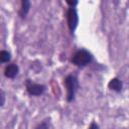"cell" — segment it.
<instances>
[{"label":"cell","mask_w":129,"mask_h":129,"mask_svg":"<svg viewBox=\"0 0 129 129\" xmlns=\"http://www.w3.org/2000/svg\"><path fill=\"white\" fill-rule=\"evenodd\" d=\"M63 86L67 91L66 100L68 103H72L73 101H75L77 92L80 88L79 80L75 75H68L63 79Z\"/></svg>","instance_id":"cell-1"},{"label":"cell","mask_w":129,"mask_h":129,"mask_svg":"<svg viewBox=\"0 0 129 129\" xmlns=\"http://www.w3.org/2000/svg\"><path fill=\"white\" fill-rule=\"evenodd\" d=\"M93 54L89 50L85 48H80L73 54L71 61L78 68H85L93 61Z\"/></svg>","instance_id":"cell-2"},{"label":"cell","mask_w":129,"mask_h":129,"mask_svg":"<svg viewBox=\"0 0 129 129\" xmlns=\"http://www.w3.org/2000/svg\"><path fill=\"white\" fill-rule=\"evenodd\" d=\"M67 23L71 34H74L79 25V14L76 7H69L67 11Z\"/></svg>","instance_id":"cell-3"},{"label":"cell","mask_w":129,"mask_h":129,"mask_svg":"<svg viewBox=\"0 0 129 129\" xmlns=\"http://www.w3.org/2000/svg\"><path fill=\"white\" fill-rule=\"evenodd\" d=\"M25 88H26V92L28 93V95L29 96H33V97L41 96L46 90V87L44 85L36 84V83L32 82L29 79H27L25 81Z\"/></svg>","instance_id":"cell-4"},{"label":"cell","mask_w":129,"mask_h":129,"mask_svg":"<svg viewBox=\"0 0 129 129\" xmlns=\"http://www.w3.org/2000/svg\"><path fill=\"white\" fill-rule=\"evenodd\" d=\"M19 73V67L16 63H9L4 69V76L7 79H14Z\"/></svg>","instance_id":"cell-5"},{"label":"cell","mask_w":129,"mask_h":129,"mask_svg":"<svg viewBox=\"0 0 129 129\" xmlns=\"http://www.w3.org/2000/svg\"><path fill=\"white\" fill-rule=\"evenodd\" d=\"M31 8V2L29 0H22L21 1V5H20V9L18 11V15L21 19H25L27 14L29 13Z\"/></svg>","instance_id":"cell-6"},{"label":"cell","mask_w":129,"mask_h":129,"mask_svg":"<svg viewBox=\"0 0 129 129\" xmlns=\"http://www.w3.org/2000/svg\"><path fill=\"white\" fill-rule=\"evenodd\" d=\"M108 88L116 93H120L123 89V83L119 78H113L108 83Z\"/></svg>","instance_id":"cell-7"},{"label":"cell","mask_w":129,"mask_h":129,"mask_svg":"<svg viewBox=\"0 0 129 129\" xmlns=\"http://www.w3.org/2000/svg\"><path fill=\"white\" fill-rule=\"evenodd\" d=\"M11 60V53L7 50H1L0 51V61L2 63L9 62Z\"/></svg>","instance_id":"cell-8"},{"label":"cell","mask_w":129,"mask_h":129,"mask_svg":"<svg viewBox=\"0 0 129 129\" xmlns=\"http://www.w3.org/2000/svg\"><path fill=\"white\" fill-rule=\"evenodd\" d=\"M35 129H49V120L45 119L43 121H41L36 127Z\"/></svg>","instance_id":"cell-9"},{"label":"cell","mask_w":129,"mask_h":129,"mask_svg":"<svg viewBox=\"0 0 129 129\" xmlns=\"http://www.w3.org/2000/svg\"><path fill=\"white\" fill-rule=\"evenodd\" d=\"M66 3L70 6V7H76L78 4H79V1H77V0H75V1H71V0H67L66 1Z\"/></svg>","instance_id":"cell-10"},{"label":"cell","mask_w":129,"mask_h":129,"mask_svg":"<svg viewBox=\"0 0 129 129\" xmlns=\"http://www.w3.org/2000/svg\"><path fill=\"white\" fill-rule=\"evenodd\" d=\"M88 129H100V126L95 121H92L91 124H90V126L88 127Z\"/></svg>","instance_id":"cell-11"},{"label":"cell","mask_w":129,"mask_h":129,"mask_svg":"<svg viewBox=\"0 0 129 129\" xmlns=\"http://www.w3.org/2000/svg\"><path fill=\"white\" fill-rule=\"evenodd\" d=\"M4 102H5V95L4 92L1 91V106H4Z\"/></svg>","instance_id":"cell-12"}]
</instances>
